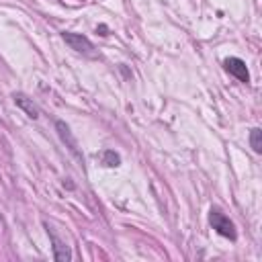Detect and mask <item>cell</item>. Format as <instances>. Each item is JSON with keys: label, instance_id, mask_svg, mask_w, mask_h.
<instances>
[{"label": "cell", "instance_id": "obj_5", "mask_svg": "<svg viewBox=\"0 0 262 262\" xmlns=\"http://www.w3.org/2000/svg\"><path fill=\"white\" fill-rule=\"evenodd\" d=\"M12 98H14V104H16L18 108H23L31 119H39V115H41V113H39V106H37L29 96H25V94H20V92H18V94L14 92Z\"/></svg>", "mask_w": 262, "mask_h": 262}, {"label": "cell", "instance_id": "obj_7", "mask_svg": "<svg viewBox=\"0 0 262 262\" xmlns=\"http://www.w3.org/2000/svg\"><path fill=\"white\" fill-rule=\"evenodd\" d=\"M100 160H102V164H104V166H108V168H117V166L121 164L119 154H115L113 149H104V151L100 154Z\"/></svg>", "mask_w": 262, "mask_h": 262}, {"label": "cell", "instance_id": "obj_9", "mask_svg": "<svg viewBox=\"0 0 262 262\" xmlns=\"http://www.w3.org/2000/svg\"><path fill=\"white\" fill-rule=\"evenodd\" d=\"M98 31H100V35H106V27H104V25H100Z\"/></svg>", "mask_w": 262, "mask_h": 262}, {"label": "cell", "instance_id": "obj_2", "mask_svg": "<svg viewBox=\"0 0 262 262\" xmlns=\"http://www.w3.org/2000/svg\"><path fill=\"white\" fill-rule=\"evenodd\" d=\"M61 37H63V41H66L74 51L84 53V55H94V45L90 43L88 37H84V35H80V33H70V31L61 33Z\"/></svg>", "mask_w": 262, "mask_h": 262}, {"label": "cell", "instance_id": "obj_8", "mask_svg": "<svg viewBox=\"0 0 262 262\" xmlns=\"http://www.w3.org/2000/svg\"><path fill=\"white\" fill-rule=\"evenodd\" d=\"M250 145H252V149L256 154H262V131L258 127H254L250 131Z\"/></svg>", "mask_w": 262, "mask_h": 262}, {"label": "cell", "instance_id": "obj_3", "mask_svg": "<svg viewBox=\"0 0 262 262\" xmlns=\"http://www.w3.org/2000/svg\"><path fill=\"white\" fill-rule=\"evenodd\" d=\"M223 66H225V70H227L233 78H237L239 82H246V84L250 82V72H248L244 59H239V57H227V59L223 61Z\"/></svg>", "mask_w": 262, "mask_h": 262}, {"label": "cell", "instance_id": "obj_4", "mask_svg": "<svg viewBox=\"0 0 262 262\" xmlns=\"http://www.w3.org/2000/svg\"><path fill=\"white\" fill-rule=\"evenodd\" d=\"M55 129H57V133H59V137H61V141L68 145V149L82 162V154H80V149H78V141L74 139V135H72V131H70V127L63 123V121H55Z\"/></svg>", "mask_w": 262, "mask_h": 262}, {"label": "cell", "instance_id": "obj_1", "mask_svg": "<svg viewBox=\"0 0 262 262\" xmlns=\"http://www.w3.org/2000/svg\"><path fill=\"white\" fill-rule=\"evenodd\" d=\"M209 223H211V227L219 233V235H223V237H229V239H235V225H233V221L219 209V207H211V211H209Z\"/></svg>", "mask_w": 262, "mask_h": 262}, {"label": "cell", "instance_id": "obj_6", "mask_svg": "<svg viewBox=\"0 0 262 262\" xmlns=\"http://www.w3.org/2000/svg\"><path fill=\"white\" fill-rule=\"evenodd\" d=\"M49 235H51V242H53V258L59 260V262H68V260L72 258L70 248H68V246H66L53 231H49Z\"/></svg>", "mask_w": 262, "mask_h": 262}]
</instances>
